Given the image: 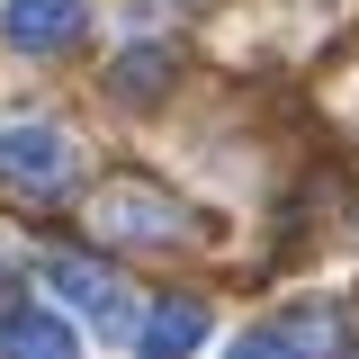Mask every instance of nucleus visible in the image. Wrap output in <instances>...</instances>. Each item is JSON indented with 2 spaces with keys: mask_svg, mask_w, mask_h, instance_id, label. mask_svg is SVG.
Segmentation results:
<instances>
[{
  "mask_svg": "<svg viewBox=\"0 0 359 359\" xmlns=\"http://www.w3.org/2000/svg\"><path fill=\"white\" fill-rule=\"evenodd\" d=\"M81 180V144L63 126H0V189L9 198H63Z\"/></svg>",
  "mask_w": 359,
  "mask_h": 359,
  "instance_id": "f257e3e1",
  "label": "nucleus"
},
{
  "mask_svg": "<svg viewBox=\"0 0 359 359\" xmlns=\"http://www.w3.org/2000/svg\"><path fill=\"white\" fill-rule=\"evenodd\" d=\"M45 287L63 297V314H81V323H99V332H126L135 314H126V278L117 269H99V261H45Z\"/></svg>",
  "mask_w": 359,
  "mask_h": 359,
  "instance_id": "f03ea898",
  "label": "nucleus"
},
{
  "mask_svg": "<svg viewBox=\"0 0 359 359\" xmlns=\"http://www.w3.org/2000/svg\"><path fill=\"white\" fill-rule=\"evenodd\" d=\"M99 224H108L117 243H153V252H180V243H198V224L180 216L171 198H153V189H108V198H99Z\"/></svg>",
  "mask_w": 359,
  "mask_h": 359,
  "instance_id": "7ed1b4c3",
  "label": "nucleus"
},
{
  "mask_svg": "<svg viewBox=\"0 0 359 359\" xmlns=\"http://www.w3.org/2000/svg\"><path fill=\"white\" fill-rule=\"evenodd\" d=\"M90 27L81 0H0V45L9 54H63Z\"/></svg>",
  "mask_w": 359,
  "mask_h": 359,
  "instance_id": "20e7f679",
  "label": "nucleus"
},
{
  "mask_svg": "<svg viewBox=\"0 0 359 359\" xmlns=\"http://www.w3.org/2000/svg\"><path fill=\"white\" fill-rule=\"evenodd\" d=\"M135 359H189L207 341V306L198 297H162V306H144V323H126Z\"/></svg>",
  "mask_w": 359,
  "mask_h": 359,
  "instance_id": "39448f33",
  "label": "nucleus"
},
{
  "mask_svg": "<svg viewBox=\"0 0 359 359\" xmlns=\"http://www.w3.org/2000/svg\"><path fill=\"white\" fill-rule=\"evenodd\" d=\"M0 359H81V323L45 306H9L0 314Z\"/></svg>",
  "mask_w": 359,
  "mask_h": 359,
  "instance_id": "423d86ee",
  "label": "nucleus"
},
{
  "mask_svg": "<svg viewBox=\"0 0 359 359\" xmlns=\"http://www.w3.org/2000/svg\"><path fill=\"white\" fill-rule=\"evenodd\" d=\"M171 81V54H162V45H126V54H117V99H153V90Z\"/></svg>",
  "mask_w": 359,
  "mask_h": 359,
  "instance_id": "0eeeda50",
  "label": "nucleus"
},
{
  "mask_svg": "<svg viewBox=\"0 0 359 359\" xmlns=\"http://www.w3.org/2000/svg\"><path fill=\"white\" fill-rule=\"evenodd\" d=\"M224 359H297V351H287V332H278V323H261V332H243Z\"/></svg>",
  "mask_w": 359,
  "mask_h": 359,
  "instance_id": "6e6552de",
  "label": "nucleus"
}]
</instances>
